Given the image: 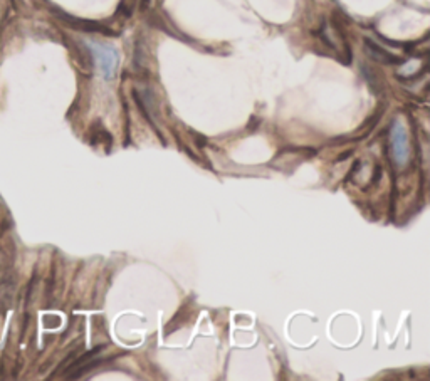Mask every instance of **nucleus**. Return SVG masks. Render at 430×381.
Here are the masks:
<instances>
[{
    "label": "nucleus",
    "mask_w": 430,
    "mask_h": 381,
    "mask_svg": "<svg viewBox=\"0 0 430 381\" xmlns=\"http://www.w3.org/2000/svg\"><path fill=\"white\" fill-rule=\"evenodd\" d=\"M365 46H366V52L370 54L371 59L380 62V64L395 66V64H400V62H402V57L393 56L392 52L385 51L383 47H380L378 44H375L371 39H365Z\"/></svg>",
    "instance_id": "obj_3"
},
{
    "label": "nucleus",
    "mask_w": 430,
    "mask_h": 381,
    "mask_svg": "<svg viewBox=\"0 0 430 381\" xmlns=\"http://www.w3.org/2000/svg\"><path fill=\"white\" fill-rule=\"evenodd\" d=\"M392 150L395 161L398 165H405L410 158V145H409V134L407 129L403 127L400 119L393 121L392 127Z\"/></svg>",
    "instance_id": "obj_2"
},
{
    "label": "nucleus",
    "mask_w": 430,
    "mask_h": 381,
    "mask_svg": "<svg viewBox=\"0 0 430 381\" xmlns=\"http://www.w3.org/2000/svg\"><path fill=\"white\" fill-rule=\"evenodd\" d=\"M88 47L93 54L94 62H96L98 69H100L103 78H105L106 81L115 79L116 71H118V62H120L116 49L113 46H110V44L98 42V40H91V42H88Z\"/></svg>",
    "instance_id": "obj_1"
}]
</instances>
